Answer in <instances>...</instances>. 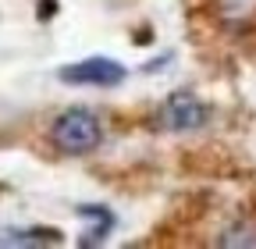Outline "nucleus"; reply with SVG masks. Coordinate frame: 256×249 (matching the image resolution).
Returning a JSON list of instances; mask_svg holds the SVG:
<instances>
[{
  "label": "nucleus",
  "mask_w": 256,
  "mask_h": 249,
  "mask_svg": "<svg viewBox=\"0 0 256 249\" xmlns=\"http://www.w3.org/2000/svg\"><path fill=\"white\" fill-rule=\"evenodd\" d=\"M50 139H54V146H57L60 153H89V150L100 146L104 124H100V118H96L92 110L72 107V110H64V114L54 121Z\"/></svg>",
  "instance_id": "obj_1"
},
{
  "label": "nucleus",
  "mask_w": 256,
  "mask_h": 249,
  "mask_svg": "<svg viewBox=\"0 0 256 249\" xmlns=\"http://www.w3.org/2000/svg\"><path fill=\"white\" fill-rule=\"evenodd\" d=\"M156 121H160V128H168V132H192V128H200V124H206V107L192 96V92H174V96L160 107Z\"/></svg>",
  "instance_id": "obj_2"
},
{
  "label": "nucleus",
  "mask_w": 256,
  "mask_h": 249,
  "mask_svg": "<svg viewBox=\"0 0 256 249\" xmlns=\"http://www.w3.org/2000/svg\"><path fill=\"white\" fill-rule=\"evenodd\" d=\"M60 82H72V86H118V82H124V68L118 60H107V57H89V60L60 68Z\"/></svg>",
  "instance_id": "obj_3"
}]
</instances>
